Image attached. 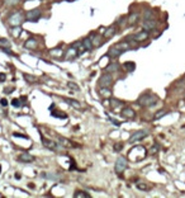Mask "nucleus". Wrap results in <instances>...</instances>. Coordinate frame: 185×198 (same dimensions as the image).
<instances>
[{"instance_id":"aec40b11","label":"nucleus","mask_w":185,"mask_h":198,"mask_svg":"<svg viewBox=\"0 0 185 198\" xmlns=\"http://www.w3.org/2000/svg\"><path fill=\"white\" fill-rule=\"evenodd\" d=\"M124 68H126V70L128 72H131V71H133V70H135L136 65L133 62H124Z\"/></svg>"},{"instance_id":"f8f14e48","label":"nucleus","mask_w":185,"mask_h":198,"mask_svg":"<svg viewBox=\"0 0 185 198\" xmlns=\"http://www.w3.org/2000/svg\"><path fill=\"white\" fill-rule=\"evenodd\" d=\"M24 46H25V48H29V50L36 48V47H37V40H36V38H29V40L25 41Z\"/></svg>"},{"instance_id":"5701e85b","label":"nucleus","mask_w":185,"mask_h":198,"mask_svg":"<svg viewBox=\"0 0 185 198\" xmlns=\"http://www.w3.org/2000/svg\"><path fill=\"white\" fill-rule=\"evenodd\" d=\"M169 113V111H160V112H157V113L155 114V119H160V118H162L164 116H166V114Z\"/></svg>"},{"instance_id":"2eb2a0df","label":"nucleus","mask_w":185,"mask_h":198,"mask_svg":"<svg viewBox=\"0 0 185 198\" xmlns=\"http://www.w3.org/2000/svg\"><path fill=\"white\" fill-rule=\"evenodd\" d=\"M91 42H92V44H94V46H100V43H101V37L100 36H98L97 33H91Z\"/></svg>"},{"instance_id":"9d476101","label":"nucleus","mask_w":185,"mask_h":198,"mask_svg":"<svg viewBox=\"0 0 185 198\" xmlns=\"http://www.w3.org/2000/svg\"><path fill=\"white\" fill-rule=\"evenodd\" d=\"M122 116L124 118H127V119H132V118H135L136 113H135V111H133L132 108L127 107V108H124V109L122 111Z\"/></svg>"},{"instance_id":"79ce46f5","label":"nucleus","mask_w":185,"mask_h":198,"mask_svg":"<svg viewBox=\"0 0 185 198\" xmlns=\"http://www.w3.org/2000/svg\"><path fill=\"white\" fill-rule=\"evenodd\" d=\"M184 97H185V94H184Z\"/></svg>"},{"instance_id":"c9c22d12","label":"nucleus","mask_w":185,"mask_h":198,"mask_svg":"<svg viewBox=\"0 0 185 198\" xmlns=\"http://www.w3.org/2000/svg\"><path fill=\"white\" fill-rule=\"evenodd\" d=\"M13 105H15V107H19V105H20V103H19L17 99H14V100H13Z\"/></svg>"},{"instance_id":"4be33fe9","label":"nucleus","mask_w":185,"mask_h":198,"mask_svg":"<svg viewBox=\"0 0 185 198\" xmlns=\"http://www.w3.org/2000/svg\"><path fill=\"white\" fill-rule=\"evenodd\" d=\"M58 140H60V143L63 145V146H67V147H71V146H72V143L69 142V140L63 139V137H58Z\"/></svg>"},{"instance_id":"7c9ffc66","label":"nucleus","mask_w":185,"mask_h":198,"mask_svg":"<svg viewBox=\"0 0 185 198\" xmlns=\"http://www.w3.org/2000/svg\"><path fill=\"white\" fill-rule=\"evenodd\" d=\"M122 103H120V102H118L117 99H112V105H113V107H118V105H120Z\"/></svg>"},{"instance_id":"2f4dec72","label":"nucleus","mask_w":185,"mask_h":198,"mask_svg":"<svg viewBox=\"0 0 185 198\" xmlns=\"http://www.w3.org/2000/svg\"><path fill=\"white\" fill-rule=\"evenodd\" d=\"M19 31H20L19 25H18V27H15L14 29H12V32H13V34H14V36H18V34H19Z\"/></svg>"},{"instance_id":"b1692460","label":"nucleus","mask_w":185,"mask_h":198,"mask_svg":"<svg viewBox=\"0 0 185 198\" xmlns=\"http://www.w3.org/2000/svg\"><path fill=\"white\" fill-rule=\"evenodd\" d=\"M66 102H67L69 104H71L72 107H75V108H80L81 107L80 103H79V102H76V100H74V99H66Z\"/></svg>"},{"instance_id":"ea45409f","label":"nucleus","mask_w":185,"mask_h":198,"mask_svg":"<svg viewBox=\"0 0 185 198\" xmlns=\"http://www.w3.org/2000/svg\"><path fill=\"white\" fill-rule=\"evenodd\" d=\"M25 1H29V0H25Z\"/></svg>"},{"instance_id":"c85d7f7f","label":"nucleus","mask_w":185,"mask_h":198,"mask_svg":"<svg viewBox=\"0 0 185 198\" xmlns=\"http://www.w3.org/2000/svg\"><path fill=\"white\" fill-rule=\"evenodd\" d=\"M126 23H127V17L119 18V19H118V22H117V24H119V25H124Z\"/></svg>"},{"instance_id":"473e14b6","label":"nucleus","mask_w":185,"mask_h":198,"mask_svg":"<svg viewBox=\"0 0 185 198\" xmlns=\"http://www.w3.org/2000/svg\"><path fill=\"white\" fill-rule=\"evenodd\" d=\"M52 116H55V117H63V118H66V114H63V113H56V112H52Z\"/></svg>"},{"instance_id":"72a5a7b5","label":"nucleus","mask_w":185,"mask_h":198,"mask_svg":"<svg viewBox=\"0 0 185 198\" xmlns=\"http://www.w3.org/2000/svg\"><path fill=\"white\" fill-rule=\"evenodd\" d=\"M122 147H123V145H119V143H116V145H114V150H116V151H119Z\"/></svg>"},{"instance_id":"0eeeda50","label":"nucleus","mask_w":185,"mask_h":198,"mask_svg":"<svg viewBox=\"0 0 185 198\" xmlns=\"http://www.w3.org/2000/svg\"><path fill=\"white\" fill-rule=\"evenodd\" d=\"M156 25H157V22H156L155 19H146V20H143V23H142V28L148 32V31L155 29Z\"/></svg>"},{"instance_id":"393cba45","label":"nucleus","mask_w":185,"mask_h":198,"mask_svg":"<svg viewBox=\"0 0 185 198\" xmlns=\"http://www.w3.org/2000/svg\"><path fill=\"white\" fill-rule=\"evenodd\" d=\"M136 186H137V188H138V189H141V190H148V187L146 186L145 183H139V182H137Z\"/></svg>"},{"instance_id":"7ed1b4c3","label":"nucleus","mask_w":185,"mask_h":198,"mask_svg":"<svg viewBox=\"0 0 185 198\" xmlns=\"http://www.w3.org/2000/svg\"><path fill=\"white\" fill-rule=\"evenodd\" d=\"M127 167H128V162H127V159L123 158V156H119V158L117 159L116 161V171L118 174H120L122 171H124L127 169Z\"/></svg>"},{"instance_id":"f03ea898","label":"nucleus","mask_w":185,"mask_h":198,"mask_svg":"<svg viewBox=\"0 0 185 198\" xmlns=\"http://www.w3.org/2000/svg\"><path fill=\"white\" fill-rule=\"evenodd\" d=\"M113 84V76L110 75V72H105L100 76V80H99V85L101 88H110Z\"/></svg>"},{"instance_id":"ddd939ff","label":"nucleus","mask_w":185,"mask_h":198,"mask_svg":"<svg viewBox=\"0 0 185 198\" xmlns=\"http://www.w3.org/2000/svg\"><path fill=\"white\" fill-rule=\"evenodd\" d=\"M116 32H117L116 27H114V25H110L109 28H107V29L104 31V37H105V38H110V37H113L114 34H116Z\"/></svg>"},{"instance_id":"6e6552de","label":"nucleus","mask_w":185,"mask_h":198,"mask_svg":"<svg viewBox=\"0 0 185 198\" xmlns=\"http://www.w3.org/2000/svg\"><path fill=\"white\" fill-rule=\"evenodd\" d=\"M123 51L124 50H122L119 46H117V44H116V46H113V47H110V48H109V51H108V56H110V57H118L119 55H122Z\"/></svg>"},{"instance_id":"bb28decb","label":"nucleus","mask_w":185,"mask_h":198,"mask_svg":"<svg viewBox=\"0 0 185 198\" xmlns=\"http://www.w3.org/2000/svg\"><path fill=\"white\" fill-rule=\"evenodd\" d=\"M19 1H20V0H5V4L9 6H14V5H17Z\"/></svg>"},{"instance_id":"c756f323","label":"nucleus","mask_w":185,"mask_h":198,"mask_svg":"<svg viewBox=\"0 0 185 198\" xmlns=\"http://www.w3.org/2000/svg\"><path fill=\"white\" fill-rule=\"evenodd\" d=\"M57 50H58V48H55V50L51 51V55H53V56H58V55H61L62 51H57Z\"/></svg>"},{"instance_id":"4468645a","label":"nucleus","mask_w":185,"mask_h":198,"mask_svg":"<svg viewBox=\"0 0 185 198\" xmlns=\"http://www.w3.org/2000/svg\"><path fill=\"white\" fill-rule=\"evenodd\" d=\"M137 20H138V14H137V13H132V14L127 18V23L129 25H135L137 23Z\"/></svg>"},{"instance_id":"4c0bfd02","label":"nucleus","mask_w":185,"mask_h":198,"mask_svg":"<svg viewBox=\"0 0 185 198\" xmlns=\"http://www.w3.org/2000/svg\"><path fill=\"white\" fill-rule=\"evenodd\" d=\"M1 105H4V107H6V105H8V102H6V99H1Z\"/></svg>"},{"instance_id":"a19ab883","label":"nucleus","mask_w":185,"mask_h":198,"mask_svg":"<svg viewBox=\"0 0 185 198\" xmlns=\"http://www.w3.org/2000/svg\"><path fill=\"white\" fill-rule=\"evenodd\" d=\"M0 170H1V167H0Z\"/></svg>"},{"instance_id":"f704fd0d","label":"nucleus","mask_w":185,"mask_h":198,"mask_svg":"<svg viewBox=\"0 0 185 198\" xmlns=\"http://www.w3.org/2000/svg\"><path fill=\"white\" fill-rule=\"evenodd\" d=\"M0 42H1L3 44H5V46H9V41H6L5 38H3V40H0Z\"/></svg>"},{"instance_id":"a211bd4d","label":"nucleus","mask_w":185,"mask_h":198,"mask_svg":"<svg viewBox=\"0 0 185 198\" xmlns=\"http://www.w3.org/2000/svg\"><path fill=\"white\" fill-rule=\"evenodd\" d=\"M82 43H84L85 48H86L88 51H91V50H92V47H94V44H92V42H91L90 38H85V40L82 41Z\"/></svg>"},{"instance_id":"cd10ccee","label":"nucleus","mask_w":185,"mask_h":198,"mask_svg":"<svg viewBox=\"0 0 185 198\" xmlns=\"http://www.w3.org/2000/svg\"><path fill=\"white\" fill-rule=\"evenodd\" d=\"M100 93H101V95H104V97H109V95H110V90H109V88H103Z\"/></svg>"},{"instance_id":"e433bc0d","label":"nucleus","mask_w":185,"mask_h":198,"mask_svg":"<svg viewBox=\"0 0 185 198\" xmlns=\"http://www.w3.org/2000/svg\"><path fill=\"white\" fill-rule=\"evenodd\" d=\"M14 136H15V137H22V139H27V136L20 135V133H14Z\"/></svg>"},{"instance_id":"39448f33","label":"nucleus","mask_w":185,"mask_h":198,"mask_svg":"<svg viewBox=\"0 0 185 198\" xmlns=\"http://www.w3.org/2000/svg\"><path fill=\"white\" fill-rule=\"evenodd\" d=\"M148 135V131L146 130H142V131H137V132H135L132 136H131L129 139V142H137V141H141L142 139H145L146 136Z\"/></svg>"},{"instance_id":"58836bf2","label":"nucleus","mask_w":185,"mask_h":198,"mask_svg":"<svg viewBox=\"0 0 185 198\" xmlns=\"http://www.w3.org/2000/svg\"><path fill=\"white\" fill-rule=\"evenodd\" d=\"M5 80V74H0V81H4Z\"/></svg>"},{"instance_id":"f257e3e1","label":"nucleus","mask_w":185,"mask_h":198,"mask_svg":"<svg viewBox=\"0 0 185 198\" xmlns=\"http://www.w3.org/2000/svg\"><path fill=\"white\" fill-rule=\"evenodd\" d=\"M156 103V97H154L152 94H142L141 97L138 98V104L141 105V107H151V105H154Z\"/></svg>"},{"instance_id":"a878e982","label":"nucleus","mask_w":185,"mask_h":198,"mask_svg":"<svg viewBox=\"0 0 185 198\" xmlns=\"http://www.w3.org/2000/svg\"><path fill=\"white\" fill-rule=\"evenodd\" d=\"M67 85H69V88L74 89L75 91H79V90H80V88H79V85H76L75 83H72V81H69V83H67Z\"/></svg>"},{"instance_id":"f3484780","label":"nucleus","mask_w":185,"mask_h":198,"mask_svg":"<svg viewBox=\"0 0 185 198\" xmlns=\"http://www.w3.org/2000/svg\"><path fill=\"white\" fill-rule=\"evenodd\" d=\"M118 69H119V65H118L117 62H112L110 65H108L107 68H105V72H112V71H117Z\"/></svg>"},{"instance_id":"6ab92c4d","label":"nucleus","mask_w":185,"mask_h":198,"mask_svg":"<svg viewBox=\"0 0 185 198\" xmlns=\"http://www.w3.org/2000/svg\"><path fill=\"white\" fill-rule=\"evenodd\" d=\"M143 19H154V10L152 9H146V12L143 13Z\"/></svg>"},{"instance_id":"20e7f679","label":"nucleus","mask_w":185,"mask_h":198,"mask_svg":"<svg viewBox=\"0 0 185 198\" xmlns=\"http://www.w3.org/2000/svg\"><path fill=\"white\" fill-rule=\"evenodd\" d=\"M22 22H23V14H22L20 12L14 13V14L9 18V23H10L12 27H18V25L22 24Z\"/></svg>"},{"instance_id":"dca6fc26","label":"nucleus","mask_w":185,"mask_h":198,"mask_svg":"<svg viewBox=\"0 0 185 198\" xmlns=\"http://www.w3.org/2000/svg\"><path fill=\"white\" fill-rule=\"evenodd\" d=\"M42 142H43V145L46 146V147H48L51 150H56V143L53 142V141H50V140H47V139H42Z\"/></svg>"},{"instance_id":"1a4fd4ad","label":"nucleus","mask_w":185,"mask_h":198,"mask_svg":"<svg viewBox=\"0 0 185 198\" xmlns=\"http://www.w3.org/2000/svg\"><path fill=\"white\" fill-rule=\"evenodd\" d=\"M148 38V32L147 31H141L138 32L137 34H135L133 36V40L136 41V42H141V41H145Z\"/></svg>"},{"instance_id":"423d86ee","label":"nucleus","mask_w":185,"mask_h":198,"mask_svg":"<svg viewBox=\"0 0 185 198\" xmlns=\"http://www.w3.org/2000/svg\"><path fill=\"white\" fill-rule=\"evenodd\" d=\"M41 10L39 9H32V10H29L27 13V20L29 22H37L38 19L41 18Z\"/></svg>"},{"instance_id":"412c9836","label":"nucleus","mask_w":185,"mask_h":198,"mask_svg":"<svg viewBox=\"0 0 185 198\" xmlns=\"http://www.w3.org/2000/svg\"><path fill=\"white\" fill-rule=\"evenodd\" d=\"M74 196L76 198H80V197H84V198H90V194L86 193V192H81V190H79V192H76Z\"/></svg>"},{"instance_id":"9b49d317","label":"nucleus","mask_w":185,"mask_h":198,"mask_svg":"<svg viewBox=\"0 0 185 198\" xmlns=\"http://www.w3.org/2000/svg\"><path fill=\"white\" fill-rule=\"evenodd\" d=\"M19 160H20L22 162H32L34 160V158L28 154V152H23V154L19 156Z\"/></svg>"}]
</instances>
